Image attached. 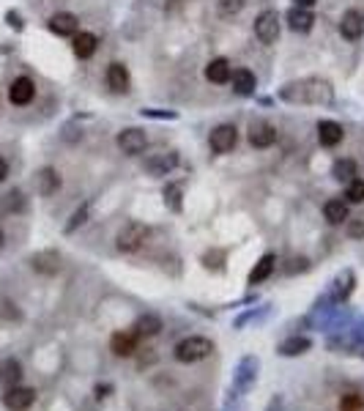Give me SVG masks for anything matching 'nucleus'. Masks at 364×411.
<instances>
[{
  "label": "nucleus",
  "instance_id": "obj_40",
  "mask_svg": "<svg viewBox=\"0 0 364 411\" xmlns=\"http://www.w3.org/2000/svg\"><path fill=\"white\" fill-rule=\"evenodd\" d=\"M104 392H110V387H107V384H104V387L99 384V387H96V398H99V401H101V398H107Z\"/></svg>",
  "mask_w": 364,
  "mask_h": 411
},
{
  "label": "nucleus",
  "instance_id": "obj_17",
  "mask_svg": "<svg viewBox=\"0 0 364 411\" xmlns=\"http://www.w3.org/2000/svg\"><path fill=\"white\" fill-rule=\"evenodd\" d=\"M342 127L337 124V121H320L318 124V140L320 145H326V148H334V145H340L342 143Z\"/></svg>",
  "mask_w": 364,
  "mask_h": 411
},
{
  "label": "nucleus",
  "instance_id": "obj_26",
  "mask_svg": "<svg viewBox=\"0 0 364 411\" xmlns=\"http://www.w3.org/2000/svg\"><path fill=\"white\" fill-rule=\"evenodd\" d=\"M162 332V319L154 316V313H145L135 321V335L137 337H154Z\"/></svg>",
  "mask_w": 364,
  "mask_h": 411
},
{
  "label": "nucleus",
  "instance_id": "obj_29",
  "mask_svg": "<svg viewBox=\"0 0 364 411\" xmlns=\"http://www.w3.org/2000/svg\"><path fill=\"white\" fill-rule=\"evenodd\" d=\"M331 176H334L337 182L351 184L356 179V162H354V159H337L334 168H331Z\"/></svg>",
  "mask_w": 364,
  "mask_h": 411
},
{
  "label": "nucleus",
  "instance_id": "obj_24",
  "mask_svg": "<svg viewBox=\"0 0 364 411\" xmlns=\"http://www.w3.org/2000/svg\"><path fill=\"white\" fill-rule=\"evenodd\" d=\"M323 217H326L331 225H342V223H348V203L340 200V198L326 200V206H323Z\"/></svg>",
  "mask_w": 364,
  "mask_h": 411
},
{
  "label": "nucleus",
  "instance_id": "obj_23",
  "mask_svg": "<svg viewBox=\"0 0 364 411\" xmlns=\"http://www.w3.org/2000/svg\"><path fill=\"white\" fill-rule=\"evenodd\" d=\"M274 266H276V255H274V252H266V255L255 264V269L249 272V285H260V282H266V280L272 277Z\"/></svg>",
  "mask_w": 364,
  "mask_h": 411
},
{
  "label": "nucleus",
  "instance_id": "obj_3",
  "mask_svg": "<svg viewBox=\"0 0 364 411\" xmlns=\"http://www.w3.org/2000/svg\"><path fill=\"white\" fill-rule=\"evenodd\" d=\"M258 370H260V360H258V357H244V360L235 365L230 395L238 398L241 392H249V389L255 387V381H258Z\"/></svg>",
  "mask_w": 364,
  "mask_h": 411
},
{
  "label": "nucleus",
  "instance_id": "obj_6",
  "mask_svg": "<svg viewBox=\"0 0 364 411\" xmlns=\"http://www.w3.org/2000/svg\"><path fill=\"white\" fill-rule=\"evenodd\" d=\"M255 36L260 39V45H274L279 39V17H276V11L269 8L255 19Z\"/></svg>",
  "mask_w": 364,
  "mask_h": 411
},
{
  "label": "nucleus",
  "instance_id": "obj_38",
  "mask_svg": "<svg viewBox=\"0 0 364 411\" xmlns=\"http://www.w3.org/2000/svg\"><path fill=\"white\" fill-rule=\"evenodd\" d=\"M6 176H8V162L0 156V182H6Z\"/></svg>",
  "mask_w": 364,
  "mask_h": 411
},
{
  "label": "nucleus",
  "instance_id": "obj_15",
  "mask_svg": "<svg viewBox=\"0 0 364 411\" xmlns=\"http://www.w3.org/2000/svg\"><path fill=\"white\" fill-rule=\"evenodd\" d=\"M110 348L115 357H132L137 351V335L135 332H115L110 340Z\"/></svg>",
  "mask_w": 364,
  "mask_h": 411
},
{
  "label": "nucleus",
  "instance_id": "obj_22",
  "mask_svg": "<svg viewBox=\"0 0 364 411\" xmlns=\"http://www.w3.org/2000/svg\"><path fill=\"white\" fill-rule=\"evenodd\" d=\"M31 264L39 274H55L60 269V255L55 250H44V252H36Z\"/></svg>",
  "mask_w": 364,
  "mask_h": 411
},
{
  "label": "nucleus",
  "instance_id": "obj_5",
  "mask_svg": "<svg viewBox=\"0 0 364 411\" xmlns=\"http://www.w3.org/2000/svg\"><path fill=\"white\" fill-rule=\"evenodd\" d=\"M36 403V389L31 387H8L6 395H3V406L8 411H28Z\"/></svg>",
  "mask_w": 364,
  "mask_h": 411
},
{
  "label": "nucleus",
  "instance_id": "obj_12",
  "mask_svg": "<svg viewBox=\"0 0 364 411\" xmlns=\"http://www.w3.org/2000/svg\"><path fill=\"white\" fill-rule=\"evenodd\" d=\"M77 28H80V19L74 14H69V11H60V14L49 17V31L55 36H74Z\"/></svg>",
  "mask_w": 364,
  "mask_h": 411
},
{
  "label": "nucleus",
  "instance_id": "obj_30",
  "mask_svg": "<svg viewBox=\"0 0 364 411\" xmlns=\"http://www.w3.org/2000/svg\"><path fill=\"white\" fill-rule=\"evenodd\" d=\"M0 209L3 211H22L25 209V198H22V192L19 189H11L8 195H3V200H0Z\"/></svg>",
  "mask_w": 364,
  "mask_h": 411
},
{
  "label": "nucleus",
  "instance_id": "obj_27",
  "mask_svg": "<svg viewBox=\"0 0 364 411\" xmlns=\"http://www.w3.org/2000/svg\"><path fill=\"white\" fill-rule=\"evenodd\" d=\"M19 378H22V365L17 362V360H3L0 362V381L3 384H8V387H17L19 384Z\"/></svg>",
  "mask_w": 364,
  "mask_h": 411
},
{
  "label": "nucleus",
  "instance_id": "obj_34",
  "mask_svg": "<svg viewBox=\"0 0 364 411\" xmlns=\"http://www.w3.org/2000/svg\"><path fill=\"white\" fill-rule=\"evenodd\" d=\"M348 236L351 239H364V217L348 220Z\"/></svg>",
  "mask_w": 364,
  "mask_h": 411
},
{
  "label": "nucleus",
  "instance_id": "obj_2",
  "mask_svg": "<svg viewBox=\"0 0 364 411\" xmlns=\"http://www.w3.org/2000/svg\"><path fill=\"white\" fill-rule=\"evenodd\" d=\"M211 351H214V343H211L208 337L192 335V337H183L181 343L176 346L173 357H176L179 362H183V365H192V362H200V360L211 357Z\"/></svg>",
  "mask_w": 364,
  "mask_h": 411
},
{
  "label": "nucleus",
  "instance_id": "obj_41",
  "mask_svg": "<svg viewBox=\"0 0 364 411\" xmlns=\"http://www.w3.org/2000/svg\"><path fill=\"white\" fill-rule=\"evenodd\" d=\"M0 250H3V230H0Z\"/></svg>",
  "mask_w": 364,
  "mask_h": 411
},
{
  "label": "nucleus",
  "instance_id": "obj_8",
  "mask_svg": "<svg viewBox=\"0 0 364 411\" xmlns=\"http://www.w3.org/2000/svg\"><path fill=\"white\" fill-rule=\"evenodd\" d=\"M340 33H342V39H348V42H359V39L364 36V14L362 11H356V8L345 11V14H342V22H340Z\"/></svg>",
  "mask_w": 364,
  "mask_h": 411
},
{
  "label": "nucleus",
  "instance_id": "obj_7",
  "mask_svg": "<svg viewBox=\"0 0 364 411\" xmlns=\"http://www.w3.org/2000/svg\"><path fill=\"white\" fill-rule=\"evenodd\" d=\"M208 143H211V148L217 151V154H228L235 148V143H238V129L233 127V124H220L211 137H208Z\"/></svg>",
  "mask_w": 364,
  "mask_h": 411
},
{
  "label": "nucleus",
  "instance_id": "obj_25",
  "mask_svg": "<svg viewBox=\"0 0 364 411\" xmlns=\"http://www.w3.org/2000/svg\"><path fill=\"white\" fill-rule=\"evenodd\" d=\"M58 186H60V176H58V170H52V168H44V170H39V176H36V189H39V195H55L58 192Z\"/></svg>",
  "mask_w": 364,
  "mask_h": 411
},
{
  "label": "nucleus",
  "instance_id": "obj_20",
  "mask_svg": "<svg viewBox=\"0 0 364 411\" xmlns=\"http://www.w3.org/2000/svg\"><path fill=\"white\" fill-rule=\"evenodd\" d=\"M176 165H179V156L170 151V154H159V156L148 159V162H145V170H148L151 176H167Z\"/></svg>",
  "mask_w": 364,
  "mask_h": 411
},
{
  "label": "nucleus",
  "instance_id": "obj_33",
  "mask_svg": "<svg viewBox=\"0 0 364 411\" xmlns=\"http://www.w3.org/2000/svg\"><path fill=\"white\" fill-rule=\"evenodd\" d=\"M348 200L351 203H364V179H354L348 184Z\"/></svg>",
  "mask_w": 364,
  "mask_h": 411
},
{
  "label": "nucleus",
  "instance_id": "obj_13",
  "mask_svg": "<svg viewBox=\"0 0 364 411\" xmlns=\"http://www.w3.org/2000/svg\"><path fill=\"white\" fill-rule=\"evenodd\" d=\"M313 348V340L310 337H304V335H290L288 340H282L279 343V354L282 357H301V354H307Z\"/></svg>",
  "mask_w": 364,
  "mask_h": 411
},
{
  "label": "nucleus",
  "instance_id": "obj_37",
  "mask_svg": "<svg viewBox=\"0 0 364 411\" xmlns=\"http://www.w3.org/2000/svg\"><path fill=\"white\" fill-rule=\"evenodd\" d=\"M266 411H282V395H274L272 401H269V409Z\"/></svg>",
  "mask_w": 364,
  "mask_h": 411
},
{
  "label": "nucleus",
  "instance_id": "obj_11",
  "mask_svg": "<svg viewBox=\"0 0 364 411\" xmlns=\"http://www.w3.org/2000/svg\"><path fill=\"white\" fill-rule=\"evenodd\" d=\"M354 282H356V277H354V272H351V269H345L342 274H337V277H334V282H331L329 299H331L334 305L345 302V299L351 296V291H354Z\"/></svg>",
  "mask_w": 364,
  "mask_h": 411
},
{
  "label": "nucleus",
  "instance_id": "obj_19",
  "mask_svg": "<svg viewBox=\"0 0 364 411\" xmlns=\"http://www.w3.org/2000/svg\"><path fill=\"white\" fill-rule=\"evenodd\" d=\"M230 74H233V69H230L228 58H214V61L206 66V80H211V83H217V86L230 83Z\"/></svg>",
  "mask_w": 364,
  "mask_h": 411
},
{
  "label": "nucleus",
  "instance_id": "obj_32",
  "mask_svg": "<svg viewBox=\"0 0 364 411\" xmlns=\"http://www.w3.org/2000/svg\"><path fill=\"white\" fill-rule=\"evenodd\" d=\"M88 211H91V206L88 203H83L74 214H72V220H69V225H66V233H74V230L80 228V225H85V220H88Z\"/></svg>",
  "mask_w": 364,
  "mask_h": 411
},
{
  "label": "nucleus",
  "instance_id": "obj_14",
  "mask_svg": "<svg viewBox=\"0 0 364 411\" xmlns=\"http://www.w3.org/2000/svg\"><path fill=\"white\" fill-rule=\"evenodd\" d=\"M107 86H110V91L126 93L129 91V69L124 63H110L107 66Z\"/></svg>",
  "mask_w": 364,
  "mask_h": 411
},
{
  "label": "nucleus",
  "instance_id": "obj_36",
  "mask_svg": "<svg viewBox=\"0 0 364 411\" xmlns=\"http://www.w3.org/2000/svg\"><path fill=\"white\" fill-rule=\"evenodd\" d=\"M11 307H14L11 302H3V310H0V313H3V316H8V319H19V313H17V310H11Z\"/></svg>",
  "mask_w": 364,
  "mask_h": 411
},
{
  "label": "nucleus",
  "instance_id": "obj_4",
  "mask_svg": "<svg viewBox=\"0 0 364 411\" xmlns=\"http://www.w3.org/2000/svg\"><path fill=\"white\" fill-rule=\"evenodd\" d=\"M151 236V230L148 225H142V223H126L124 228L118 230V236H115V247L121 250V252H137L142 244H145V239Z\"/></svg>",
  "mask_w": 364,
  "mask_h": 411
},
{
  "label": "nucleus",
  "instance_id": "obj_28",
  "mask_svg": "<svg viewBox=\"0 0 364 411\" xmlns=\"http://www.w3.org/2000/svg\"><path fill=\"white\" fill-rule=\"evenodd\" d=\"M99 47V39L93 33H77L74 36V55L77 58H91Z\"/></svg>",
  "mask_w": 364,
  "mask_h": 411
},
{
  "label": "nucleus",
  "instance_id": "obj_21",
  "mask_svg": "<svg viewBox=\"0 0 364 411\" xmlns=\"http://www.w3.org/2000/svg\"><path fill=\"white\" fill-rule=\"evenodd\" d=\"M274 140H276V129H274L272 124H252V129H249V143L255 145V148H269L274 145Z\"/></svg>",
  "mask_w": 364,
  "mask_h": 411
},
{
  "label": "nucleus",
  "instance_id": "obj_1",
  "mask_svg": "<svg viewBox=\"0 0 364 411\" xmlns=\"http://www.w3.org/2000/svg\"><path fill=\"white\" fill-rule=\"evenodd\" d=\"M282 99H288V102L329 104L331 102V88H329V83H320V80H301V83L285 86L282 88Z\"/></svg>",
  "mask_w": 364,
  "mask_h": 411
},
{
  "label": "nucleus",
  "instance_id": "obj_35",
  "mask_svg": "<svg viewBox=\"0 0 364 411\" xmlns=\"http://www.w3.org/2000/svg\"><path fill=\"white\" fill-rule=\"evenodd\" d=\"M179 195H181V189H179V186H176V184H173V186H167V189H165V200H170V206H173V209H176V211H179V209H181V198H179Z\"/></svg>",
  "mask_w": 364,
  "mask_h": 411
},
{
  "label": "nucleus",
  "instance_id": "obj_9",
  "mask_svg": "<svg viewBox=\"0 0 364 411\" xmlns=\"http://www.w3.org/2000/svg\"><path fill=\"white\" fill-rule=\"evenodd\" d=\"M33 96H36V83H33L31 77H17V80L11 83V88H8V99H11V104H17V107L31 104Z\"/></svg>",
  "mask_w": 364,
  "mask_h": 411
},
{
  "label": "nucleus",
  "instance_id": "obj_10",
  "mask_svg": "<svg viewBox=\"0 0 364 411\" xmlns=\"http://www.w3.org/2000/svg\"><path fill=\"white\" fill-rule=\"evenodd\" d=\"M145 145H148V137H145L142 129H124V132L118 135V148H121L124 154H129V156L145 151Z\"/></svg>",
  "mask_w": 364,
  "mask_h": 411
},
{
  "label": "nucleus",
  "instance_id": "obj_39",
  "mask_svg": "<svg viewBox=\"0 0 364 411\" xmlns=\"http://www.w3.org/2000/svg\"><path fill=\"white\" fill-rule=\"evenodd\" d=\"M293 3H296L299 8H313V6L318 3V0H293Z\"/></svg>",
  "mask_w": 364,
  "mask_h": 411
},
{
  "label": "nucleus",
  "instance_id": "obj_31",
  "mask_svg": "<svg viewBox=\"0 0 364 411\" xmlns=\"http://www.w3.org/2000/svg\"><path fill=\"white\" fill-rule=\"evenodd\" d=\"M340 411H364V395L359 392H348L340 398Z\"/></svg>",
  "mask_w": 364,
  "mask_h": 411
},
{
  "label": "nucleus",
  "instance_id": "obj_16",
  "mask_svg": "<svg viewBox=\"0 0 364 411\" xmlns=\"http://www.w3.org/2000/svg\"><path fill=\"white\" fill-rule=\"evenodd\" d=\"M230 83H233V91L238 96H252L255 88H258V80H255V74L249 69H235L230 74Z\"/></svg>",
  "mask_w": 364,
  "mask_h": 411
},
{
  "label": "nucleus",
  "instance_id": "obj_18",
  "mask_svg": "<svg viewBox=\"0 0 364 411\" xmlns=\"http://www.w3.org/2000/svg\"><path fill=\"white\" fill-rule=\"evenodd\" d=\"M313 22H315V17H313L310 8L293 6V8L288 11V25H290V31H296V33H307V31L313 28Z\"/></svg>",
  "mask_w": 364,
  "mask_h": 411
}]
</instances>
